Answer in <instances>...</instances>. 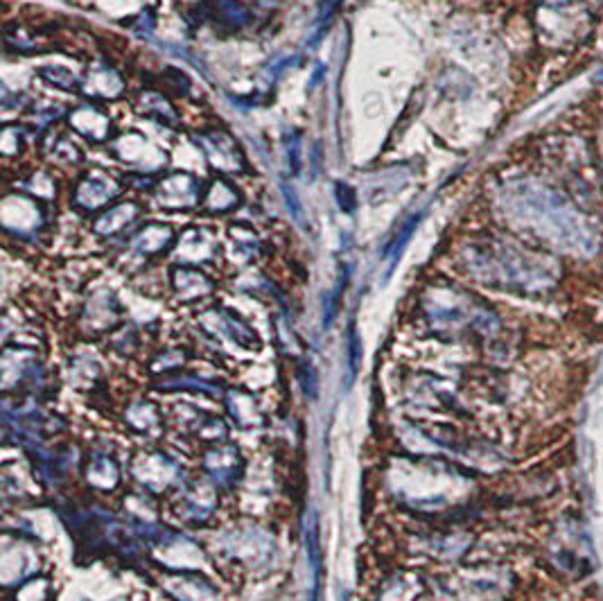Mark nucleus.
<instances>
[{"label":"nucleus","mask_w":603,"mask_h":601,"mask_svg":"<svg viewBox=\"0 0 603 601\" xmlns=\"http://www.w3.org/2000/svg\"><path fill=\"white\" fill-rule=\"evenodd\" d=\"M504 213L549 247L576 258H590L601 247V235L581 208L536 179H515L504 186Z\"/></svg>","instance_id":"nucleus-1"},{"label":"nucleus","mask_w":603,"mask_h":601,"mask_svg":"<svg viewBox=\"0 0 603 601\" xmlns=\"http://www.w3.org/2000/svg\"><path fill=\"white\" fill-rule=\"evenodd\" d=\"M466 265L486 283L522 292H545L558 283V263L552 256L522 247L506 238L477 240L463 251Z\"/></svg>","instance_id":"nucleus-2"},{"label":"nucleus","mask_w":603,"mask_h":601,"mask_svg":"<svg viewBox=\"0 0 603 601\" xmlns=\"http://www.w3.org/2000/svg\"><path fill=\"white\" fill-rule=\"evenodd\" d=\"M540 39L549 48H565L588 32V10L576 0H549L536 16Z\"/></svg>","instance_id":"nucleus-3"},{"label":"nucleus","mask_w":603,"mask_h":601,"mask_svg":"<svg viewBox=\"0 0 603 601\" xmlns=\"http://www.w3.org/2000/svg\"><path fill=\"white\" fill-rule=\"evenodd\" d=\"M120 195L118 179H113L107 170L93 168L77 181L73 190V202L77 208H82L86 213L98 211V208L107 206Z\"/></svg>","instance_id":"nucleus-4"},{"label":"nucleus","mask_w":603,"mask_h":601,"mask_svg":"<svg viewBox=\"0 0 603 601\" xmlns=\"http://www.w3.org/2000/svg\"><path fill=\"white\" fill-rule=\"evenodd\" d=\"M195 141H197L199 150L204 152L206 161L211 163L215 170L226 172V174H240L247 170L244 154L231 134L206 132V134L195 136Z\"/></svg>","instance_id":"nucleus-5"},{"label":"nucleus","mask_w":603,"mask_h":601,"mask_svg":"<svg viewBox=\"0 0 603 601\" xmlns=\"http://www.w3.org/2000/svg\"><path fill=\"white\" fill-rule=\"evenodd\" d=\"M111 154L116 156L120 163L136 165V168L143 170H156L165 163L163 150H159L150 138L138 132L118 136L116 141L111 143Z\"/></svg>","instance_id":"nucleus-6"},{"label":"nucleus","mask_w":603,"mask_h":601,"mask_svg":"<svg viewBox=\"0 0 603 601\" xmlns=\"http://www.w3.org/2000/svg\"><path fill=\"white\" fill-rule=\"evenodd\" d=\"M0 224L10 233H32L43 224V211L37 199L25 195H7L0 204Z\"/></svg>","instance_id":"nucleus-7"},{"label":"nucleus","mask_w":603,"mask_h":601,"mask_svg":"<svg viewBox=\"0 0 603 601\" xmlns=\"http://www.w3.org/2000/svg\"><path fill=\"white\" fill-rule=\"evenodd\" d=\"M156 199L168 211H188V208L201 206V188L199 181L190 174L174 172L165 177L156 188Z\"/></svg>","instance_id":"nucleus-8"},{"label":"nucleus","mask_w":603,"mask_h":601,"mask_svg":"<svg viewBox=\"0 0 603 601\" xmlns=\"http://www.w3.org/2000/svg\"><path fill=\"white\" fill-rule=\"evenodd\" d=\"M68 125L77 134L89 138L93 143H104L111 136V118L107 111H102L95 104H82L68 113Z\"/></svg>","instance_id":"nucleus-9"},{"label":"nucleus","mask_w":603,"mask_h":601,"mask_svg":"<svg viewBox=\"0 0 603 601\" xmlns=\"http://www.w3.org/2000/svg\"><path fill=\"white\" fill-rule=\"evenodd\" d=\"M82 91L98 100H116L125 91V80L109 64H95L82 84Z\"/></svg>","instance_id":"nucleus-10"},{"label":"nucleus","mask_w":603,"mask_h":601,"mask_svg":"<svg viewBox=\"0 0 603 601\" xmlns=\"http://www.w3.org/2000/svg\"><path fill=\"white\" fill-rule=\"evenodd\" d=\"M141 215V206L136 202H120L116 206L107 208V211L100 213L93 222V231L102 235V238H109V235H118L120 231H125L127 226L134 224Z\"/></svg>","instance_id":"nucleus-11"},{"label":"nucleus","mask_w":603,"mask_h":601,"mask_svg":"<svg viewBox=\"0 0 603 601\" xmlns=\"http://www.w3.org/2000/svg\"><path fill=\"white\" fill-rule=\"evenodd\" d=\"M240 204V193L226 179H213L201 195V211L211 215L229 213Z\"/></svg>","instance_id":"nucleus-12"},{"label":"nucleus","mask_w":603,"mask_h":601,"mask_svg":"<svg viewBox=\"0 0 603 601\" xmlns=\"http://www.w3.org/2000/svg\"><path fill=\"white\" fill-rule=\"evenodd\" d=\"M172 240H174V233L170 226L152 222V224H147L145 229L136 233V238L131 245H134L136 251H141V254L150 256V254H159V251L168 249L172 245Z\"/></svg>","instance_id":"nucleus-13"},{"label":"nucleus","mask_w":603,"mask_h":601,"mask_svg":"<svg viewBox=\"0 0 603 601\" xmlns=\"http://www.w3.org/2000/svg\"><path fill=\"white\" fill-rule=\"evenodd\" d=\"M138 104H141V111L145 113V116L154 118L156 123L168 125V127H179V113L163 93L147 91L141 95V102Z\"/></svg>","instance_id":"nucleus-14"},{"label":"nucleus","mask_w":603,"mask_h":601,"mask_svg":"<svg viewBox=\"0 0 603 601\" xmlns=\"http://www.w3.org/2000/svg\"><path fill=\"white\" fill-rule=\"evenodd\" d=\"M213 16L217 23L226 25L229 30H240L251 19L249 10L240 3V0H215Z\"/></svg>","instance_id":"nucleus-15"},{"label":"nucleus","mask_w":603,"mask_h":601,"mask_svg":"<svg viewBox=\"0 0 603 601\" xmlns=\"http://www.w3.org/2000/svg\"><path fill=\"white\" fill-rule=\"evenodd\" d=\"M43 152L50 159H55L59 163H80L82 161V152L80 147H77L73 141H68L66 136L59 134H50V138L43 145Z\"/></svg>","instance_id":"nucleus-16"},{"label":"nucleus","mask_w":603,"mask_h":601,"mask_svg":"<svg viewBox=\"0 0 603 601\" xmlns=\"http://www.w3.org/2000/svg\"><path fill=\"white\" fill-rule=\"evenodd\" d=\"M41 77L48 84L57 86V89H61V91H77V89H82L80 80H77V77L71 71H66V68H59V66L41 68Z\"/></svg>","instance_id":"nucleus-17"},{"label":"nucleus","mask_w":603,"mask_h":601,"mask_svg":"<svg viewBox=\"0 0 603 601\" xmlns=\"http://www.w3.org/2000/svg\"><path fill=\"white\" fill-rule=\"evenodd\" d=\"M421 213H418L416 217H412V220L407 222V226L405 229H402L400 233H398V238H396V242H393V247L387 251V254H391V267L396 265V260L400 258V254H402V249H405V245L409 242V238H412V233H414V229H416V224L421 222Z\"/></svg>","instance_id":"nucleus-18"},{"label":"nucleus","mask_w":603,"mask_h":601,"mask_svg":"<svg viewBox=\"0 0 603 601\" xmlns=\"http://www.w3.org/2000/svg\"><path fill=\"white\" fill-rule=\"evenodd\" d=\"M281 190H283L285 204H287V208H290V215L294 217L296 222L303 224V206H301V202H299V197H296L294 188H290V186H287V184H283V186H281Z\"/></svg>","instance_id":"nucleus-19"},{"label":"nucleus","mask_w":603,"mask_h":601,"mask_svg":"<svg viewBox=\"0 0 603 601\" xmlns=\"http://www.w3.org/2000/svg\"><path fill=\"white\" fill-rule=\"evenodd\" d=\"M34 179L37 181H32L30 184L32 193L37 197H52V193H55V184H52V179L48 177V174L39 172V174H34Z\"/></svg>","instance_id":"nucleus-20"},{"label":"nucleus","mask_w":603,"mask_h":601,"mask_svg":"<svg viewBox=\"0 0 603 601\" xmlns=\"http://www.w3.org/2000/svg\"><path fill=\"white\" fill-rule=\"evenodd\" d=\"M337 202H339V206H342V211L353 213L355 204H357L353 188L346 186V184H337Z\"/></svg>","instance_id":"nucleus-21"},{"label":"nucleus","mask_w":603,"mask_h":601,"mask_svg":"<svg viewBox=\"0 0 603 601\" xmlns=\"http://www.w3.org/2000/svg\"><path fill=\"white\" fill-rule=\"evenodd\" d=\"M287 154H290V163H292V172L296 174L301 168V143L299 138H292L290 147H287Z\"/></svg>","instance_id":"nucleus-22"},{"label":"nucleus","mask_w":603,"mask_h":601,"mask_svg":"<svg viewBox=\"0 0 603 601\" xmlns=\"http://www.w3.org/2000/svg\"><path fill=\"white\" fill-rule=\"evenodd\" d=\"M323 71H326V66H317V73H314V77H312V84H310V86H314V84H317V82L321 80Z\"/></svg>","instance_id":"nucleus-23"},{"label":"nucleus","mask_w":603,"mask_h":601,"mask_svg":"<svg viewBox=\"0 0 603 601\" xmlns=\"http://www.w3.org/2000/svg\"><path fill=\"white\" fill-rule=\"evenodd\" d=\"M601 145H603V143H601Z\"/></svg>","instance_id":"nucleus-24"}]
</instances>
